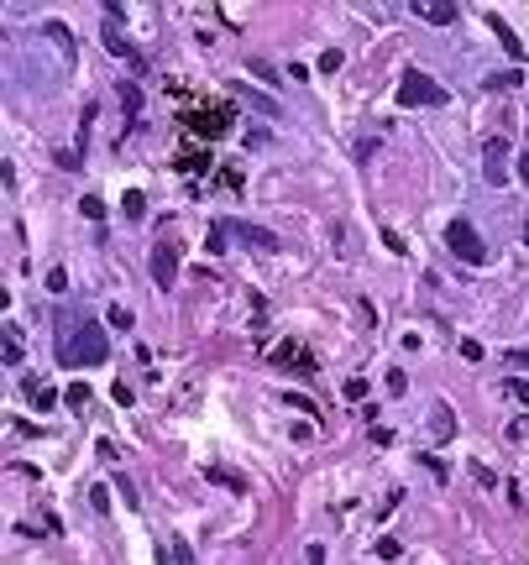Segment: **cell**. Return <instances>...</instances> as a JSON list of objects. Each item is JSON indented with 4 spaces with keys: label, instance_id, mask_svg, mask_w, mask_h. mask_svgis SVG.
Wrapping results in <instances>:
<instances>
[{
    "label": "cell",
    "instance_id": "obj_36",
    "mask_svg": "<svg viewBox=\"0 0 529 565\" xmlns=\"http://www.w3.org/2000/svg\"><path fill=\"white\" fill-rule=\"evenodd\" d=\"M115 492H121V497H126V508H137V487H131V481H126V476H115Z\"/></svg>",
    "mask_w": 529,
    "mask_h": 565
},
{
    "label": "cell",
    "instance_id": "obj_37",
    "mask_svg": "<svg viewBox=\"0 0 529 565\" xmlns=\"http://www.w3.org/2000/svg\"><path fill=\"white\" fill-rule=\"evenodd\" d=\"M252 74H257V79H268V84H278V74H273V63H262V58H252Z\"/></svg>",
    "mask_w": 529,
    "mask_h": 565
},
{
    "label": "cell",
    "instance_id": "obj_26",
    "mask_svg": "<svg viewBox=\"0 0 529 565\" xmlns=\"http://www.w3.org/2000/svg\"><path fill=\"white\" fill-rule=\"evenodd\" d=\"M79 210H84V220H105V199H95V194L79 199Z\"/></svg>",
    "mask_w": 529,
    "mask_h": 565
},
{
    "label": "cell",
    "instance_id": "obj_42",
    "mask_svg": "<svg viewBox=\"0 0 529 565\" xmlns=\"http://www.w3.org/2000/svg\"><path fill=\"white\" fill-rule=\"evenodd\" d=\"M524 246H529V220H524Z\"/></svg>",
    "mask_w": 529,
    "mask_h": 565
},
{
    "label": "cell",
    "instance_id": "obj_18",
    "mask_svg": "<svg viewBox=\"0 0 529 565\" xmlns=\"http://www.w3.org/2000/svg\"><path fill=\"white\" fill-rule=\"evenodd\" d=\"M52 163H58L63 173H79V168H84V157H79L74 147H58V152H52Z\"/></svg>",
    "mask_w": 529,
    "mask_h": 565
},
{
    "label": "cell",
    "instance_id": "obj_2",
    "mask_svg": "<svg viewBox=\"0 0 529 565\" xmlns=\"http://www.w3.org/2000/svg\"><path fill=\"white\" fill-rule=\"evenodd\" d=\"M183 126L194 131V137H205V142H215V137H226V131L236 126V110L231 105H189V110H183Z\"/></svg>",
    "mask_w": 529,
    "mask_h": 565
},
{
    "label": "cell",
    "instance_id": "obj_5",
    "mask_svg": "<svg viewBox=\"0 0 529 565\" xmlns=\"http://www.w3.org/2000/svg\"><path fill=\"white\" fill-rule=\"evenodd\" d=\"M174 278H178V251H174V241H157L152 246V282L157 288H174Z\"/></svg>",
    "mask_w": 529,
    "mask_h": 565
},
{
    "label": "cell",
    "instance_id": "obj_4",
    "mask_svg": "<svg viewBox=\"0 0 529 565\" xmlns=\"http://www.w3.org/2000/svg\"><path fill=\"white\" fill-rule=\"evenodd\" d=\"M445 246H451L467 267H482V262H487V241L477 236V225H472V220H461V215H456L451 225H445Z\"/></svg>",
    "mask_w": 529,
    "mask_h": 565
},
{
    "label": "cell",
    "instance_id": "obj_33",
    "mask_svg": "<svg viewBox=\"0 0 529 565\" xmlns=\"http://www.w3.org/2000/svg\"><path fill=\"white\" fill-rule=\"evenodd\" d=\"M504 356H508L513 372H529V351H524V346H519V351H504Z\"/></svg>",
    "mask_w": 529,
    "mask_h": 565
},
{
    "label": "cell",
    "instance_id": "obj_22",
    "mask_svg": "<svg viewBox=\"0 0 529 565\" xmlns=\"http://www.w3.org/2000/svg\"><path fill=\"white\" fill-rule=\"evenodd\" d=\"M231 94H241V100H246V84H231ZM252 105H257V110H268V115H278V100H273V94H252Z\"/></svg>",
    "mask_w": 529,
    "mask_h": 565
},
{
    "label": "cell",
    "instance_id": "obj_8",
    "mask_svg": "<svg viewBox=\"0 0 529 565\" xmlns=\"http://www.w3.org/2000/svg\"><path fill=\"white\" fill-rule=\"evenodd\" d=\"M105 47H110V52H115V58H121V63H126V69H137V74H142V69H147V63H142V52H137V47H131V42H126V37H121V32H115V21H105Z\"/></svg>",
    "mask_w": 529,
    "mask_h": 565
},
{
    "label": "cell",
    "instance_id": "obj_10",
    "mask_svg": "<svg viewBox=\"0 0 529 565\" xmlns=\"http://www.w3.org/2000/svg\"><path fill=\"white\" fill-rule=\"evenodd\" d=\"M21 393H26V403H32V409H42V413L52 409V403H58V393H52V387L42 382V377H32V372L21 377Z\"/></svg>",
    "mask_w": 529,
    "mask_h": 565
},
{
    "label": "cell",
    "instance_id": "obj_38",
    "mask_svg": "<svg viewBox=\"0 0 529 565\" xmlns=\"http://www.w3.org/2000/svg\"><path fill=\"white\" fill-rule=\"evenodd\" d=\"M47 288L52 293H69V273H47Z\"/></svg>",
    "mask_w": 529,
    "mask_h": 565
},
{
    "label": "cell",
    "instance_id": "obj_24",
    "mask_svg": "<svg viewBox=\"0 0 529 565\" xmlns=\"http://www.w3.org/2000/svg\"><path fill=\"white\" fill-rule=\"evenodd\" d=\"M341 63H346V52H341V47H325L320 52V74H341Z\"/></svg>",
    "mask_w": 529,
    "mask_h": 565
},
{
    "label": "cell",
    "instance_id": "obj_7",
    "mask_svg": "<svg viewBox=\"0 0 529 565\" xmlns=\"http://www.w3.org/2000/svg\"><path fill=\"white\" fill-rule=\"evenodd\" d=\"M268 361H273V367H299V372H314V367H320V361H314L309 351H304L299 341H283V346H278V351H273Z\"/></svg>",
    "mask_w": 529,
    "mask_h": 565
},
{
    "label": "cell",
    "instance_id": "obj_16",
    "mask_svg": "<svg viewBox=\"0 0 529 565\" xmlns=\"http://www.w3.org/2000/svg\"><path fill=\"white\" fill-rule=\"evenodd\" d=\"M89 398H95V393H89V387H84V382H74V387H69V393H63V403H69V409H74V413H84V409H89Z\"/></svg>",
    "mask_w": 529,
    "mask_h": 565
},
{
    "label": "cell",
    "instance_id": "obj_30",
    "mask_svg": "<svg viewBox=\"0 0 529 565\" xmlns=\"http://www.w3.org/2000/svg\"><path fill=\"white\" fill-rule=\"evenodd\" d=\"M377 555H382V560H399V555H404V544L388 534V540H377Z\"/></svg>",
    "mask_w": 529,
    "mask_h": 565
},
{
    "label": "cell",
    "instance_id": "obj_28",
    "mask_svg": "<svg viewBox=\"0 0 529 565\" xmlns=\"http://www.w3.org/2000/svg\"><path fill=\"white\" fill-rule=\"evenodd\" d=\"M89 508H95V513H110V492H105L100 481H95V487H89Z\"/></svg>",
    "mask_w": 529,
    "mask_h": 565
},
{
    "label": "cell",
    "instance_id": "obj_20",
    "mask_svg": "<svg viewBox=\"0 0 529 565\" xmlns=\"http://www.w3.org/2000/svg\"><path fill=\"white\" fill-rule=\"evenodd\" d=\"M513 84H524V74H519V69H504V74H487V89H513Z\"/></svg>",
    "mask_w": 529,
    "mask_h": 565
},
{
    "label": "cell",
    "instance_id": "obj_11",
    "mask_svg": "<svg viewBox=\"0 0 529 565\" xmlns=\"http://www.w3.org/2000/svg\"><path fill=\"white\" fill-rule=\"evenodd\" d=\"M220 231H236L241 241H252V246H262V251H278V236H273V231H262V225H241V220H226Z\"/></svg>",
    "mask_w": 529,
    "mask_h": 565
},
{
    "label": "cell",
    "instance_id": "obj_34",
    "mask_svg": "<svg viewBox=\"0 0 529 565\" xmlns=\"http://www.w3.org/2000/svg\"><path fill=\"white\" fill-rule=\"evenodd\" d=\"M419 466H425V471H435V476H451V471H445V461H440V455H419Z\"/></svg>",
    "mask_w": 529,
    "mask_h": 565
},
{
    "label": "cell",
    "instance_id": "obj_23",
    "mask_svg": "<svg viewBox=\"0 0 529 565\" xmlns=\"http://www.w3.org/2000/svg\"><path fill=\"white\" fill-rule=\"evenodd\" d=\"M105 314H110V325H115V330H131V325H137V314H131L126 304H110Z\"/></svg>",
    "mask_w": 529,
    "mask_h": 565
},
{
    "label": "cell",
    "instance_id": "obj_25",
    "mask_svg": "<svg viewBox=\"0 0 529 565\" xmlns=\"http://www.w3.org/2000/svg\"><path fill=\"white\" fill-rule=\"evenodd\" d=\"M168 544H174V565H200V560H194V549H189V540H178V534H174Z\"/></svg>",
    "mask_w": 529,
    "mask_h": 565
},
{
    "label": "cell",
    "instance_id": "obj_35",
    "mask_svg": "<svg viewBox=\"0 0 529 565\" xmlns=\"http://www.w3.org/2000/svg\"><path fill=\"white\" fill-rule=\"evenodd\" d=\"M309 440H314V424H309V419L294 424V445H309Z\"/></svg>",
    "mask_w": 529,
    "mask_h": 565
},
{
    "label": "cell",
    "instance_id": "obj_40",
    "mask_svg": "<svg viewBox=\"0 0 529 565\" xmlns=\"http://www.w3.org/2000/svg\"><path fill=\"white\" fill-rule=\"evenodd\" d=\"M304 565H325V544H309V549H304Z\"/></svg>",
    "mask_w": 529,
    "mask_h": 565
},
{
    "label": "cell",
    "instance_id": "obj_39",
    "mask_svg": "<svg viewBox=\"0 0 529 565\" xmlns=\"http://www.w3.org/2000/svg\"><path fill=\"white\" fill-rule=\"evenodd\" d=\"M220 183H226V188H241V168H220Z\"/></svg>",
    "mask_w": 529,
    "mask_h": 565
},
{
    "label": "cell",
    "instance_id": "obj_14",
    "mask_svg": "<svg viewBox=\"0 0 529 565\" xmlns=\"http://www.w3.org/2000/svg\"><path fill=\"white\" fill-rule=\"evenodd\" d=\"M121 210H126V220H142V215H147V199H142V188H126V194H121Z\"/></svg>",
    "mask_w": 529,
    "mask_h": 565
},
{
    "label": "cell",
    "instance_id": "obj_41",
    "mask_svg": "<svg viewBox=\"0 0 529 565\" xmlns=\"http://www.w3.org/2000/svg\"><path fill=\"white\" fill-rule=\"evenodd\" d=\"M519 178L529 183V147H524V157H519Z\"/></svg>",
    "mask_w": 529,
    "mask_h": 565
},
{
    "label": "cell",
    "instance_id": "obj_6",
    "mask_svg": "<svg viewBox=\"0 0 529 565\" xmlns=\"http://www.w3.org/2000/svg\"><path fill=\"white\" fill-rule=\"evenodd\" d=\"M482 173H487V183H493V188H504V178H508V157H504V137L482 142Z\"/></svg>",
    "mask_w": 529,
    "mask_h": 565
},
{
    "label": "cell",
    "instance_id": "obj_19",
    "mask_svg": "<svg viewBox=\"0 0 529 565\" xmlns=\"http://www.w3.org/2000/svg\"><path fill=\"white\" fill-rule=\"evenodd\" d=\"M6 367H21V341H16V325H6Z\"/></svg>",
    "mask_w": 529,
    "mask_h": 565
},
{
    "label": "cell",
    "instance_id": "obj_27",
    "mask_svg": "<svg viewBox=\"0 0 529 565\" xmlns=\"http://www.w3.org/2000/svg\"><path fill=\"white\" fill-rule=\"evenodd\" d=\"M504 393H508L513 403H529V382H524V377H508V382H504Z\"/></svg>",
    "mask_w": 529,
    "mask_h": 565
},
{
    "label": "cell",
    "instance_id": "obj_12",
    "mask_svg": "<svg viewBox=\"0 0 529 565\" xmlns=\"http://www.w3.org/2000/svg\"><path fill=\"white\" fill-rule=\"evenodd\" d=\"M205 168H210V147H200V142H194L189 152L178 157V173H205Z\"/></svg>",
    "mask_w": 529,
    "mask_h": 565
},
{
    "label": "cell",
    "instance_id": "obj_17",
    "mask_svg": "<svg viewBox=\"0 0 529 565\" xmlns=\"http://www.w3.org/2000/svg\"><path fill=\"white\" fill-rule=\"evenodd\" d=\"M42 32H47V37H52V42H58V47H63V58H74V37H69V32H63V26H58V21H42Z\"/></svg>",
    "mask_w": 529,
    "mask_h": 565
},
{
    "label": "cell",
    "instance_id": "obj_9",
    "mask_svg": "<svg viewBox=\"0 0 529 565\" xmlns=\"http://www.w3.org/2000/svg\"><path fill=\"white\" fill-rule=\"evenodd\" d=\"M414 16L430 21V26H451V21H461V11L445 6V0H440V6H435V0H414Z\"/></svg>",
    "mask_w": 529,
    "mask_h": 565
},
{
    "label": "cell",
    "instance_id": "obj_1",
    "mask_svg": "<svg viewBox=\"0 0 529 565\" xmlns=\"http://www.w3.org/2000/svg\"><path fill=\"white\" fill-rule=\"evenodd\" d=\"M58 361L63 367H100V361H110V346H105V330L95 325V319H79V325L58 341Z\"/></svg>",
    "mask_w": 529,
    "mask_h": 565
},
{
    "label": "cell",
    "instance_id": "obj_21",
    "mask_svg": "<svg viewBox=\"0 0 529 565\" xmlns=\"http://www.w3.org/2000/svg\"><path fill=\"white\" fill-rule=\"evenodd\" d=\"M121 110H126V115H137V110H142V89H137V84H126V79H121Z\"/></svg>",
    "mask_w": 529,
    "mask_h": 565
},
{
    "label": "cell",
    "instance_id": "obj_15",
    "mask_svg": "<svg viewBox=\"0 0 529 565\" xmlns=\"http://www.w3.org/2000/svg\"><path fill=\"white\" fill-rule=\"evenodd\" d=\"M435 435H440V440H456V419H451V409H445V403H435Z\"/></svg>",
    "mask_w": 529,
    "mask_h": 565
},
{
    "label": "cell",
    "instance_id": "obj_13",
    "mask_svg": "<svg viewBox=\"0 0 529 565\" xmlns=\"http://www.w3.org/2000/svg\"><path fill=\"white\" fill-rule=\"evenodd\" d=\"M487 26H493V37H498V42H504V47L513 52V58H519V37H513V26H508L504 16H487Z\"/></svg>",
    "mask_w": 529,
    "mask_h": 565
},
{
    "label": "cell",
    "instance_id": "obj_29",
    "mask_svg": "<svg viewBox=\"0 0 529 565\" xmlns=\"http://www.w3.org/2000/svg\"><path fill=\"white\" fill-rule=\"evenodd\" d=\"M467 471H472V476H477V487H498V476H493V471H487L482 461H472Z\"/></svg>",
    "mask_w": 529,
    "mask_h": 565
},
{
    "label": "cell",
    "instance_id": "obj_32",
    "mask_svg": "<svg viewBox=\"0 0 529 565\" xmlns=\"http://www.w3.org/2000/svg\"><path fill=\"white\" fill-rule=\"evenodd\" d=\"M461 361H482V341H472V335H467V341H461Z\"/></svg>",
    "mask_w": 529,
    "mask_h": 565
},
{
    "label": "cell",
    "instance_id": "obj_31",
    "mask_svg": "<svg viewBox=\"0 0 529 565\" xmlns=\"http://www.w3.org/2000/svg\"><path fill=\"white\" fill-rule=\"evenodd\" d=\"M341 393L356 403V398H367V382H362V377H346V387H341Z\"/></svg>",
    "mask_w": 529,
    "mask_h": 565
},
{
    "label": "cell",
    "instance_id": "obj_3",
    "mask_svg": "<svg viewBox=\"0 0 529 565\" xmlns=\"http://www.w3.org/2000/svg\"><path fill=\"white\" fill-rule=\"evenodd\" d=\"M399 105H404V110H425V105H445V89L435 84L430 74H419V69H404V79H399Z\"/></svg>",
    "mask_w": 529,
    "mask_h": 565
}]
</instances>
